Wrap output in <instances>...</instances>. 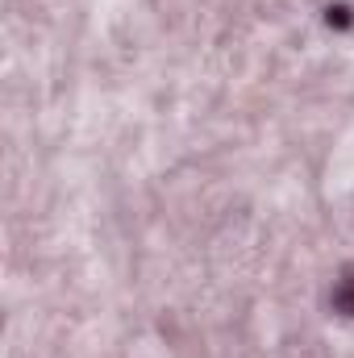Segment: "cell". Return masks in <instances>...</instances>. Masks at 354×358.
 Masks as SVG:
<instances>
[{
  "mask_svg": "<svg viewBox=\"0 0 354 358\" xmlns=\"http://www.w3.org/2000/svg\"><path fill=\"white\" fill-rule=\"evenodd\" d=\"M334 313H342V317H354V275H342L338 283H334Z\"/></svg>",
  "mask_w": 354,
  "mask_h": 358,
  "instance_id": "1",
  "label": "cell"
},
{
  "mask_svg": "<svg viewBox=\"0 0 354 358\" xmlns=\"http://www.w3.org/2000/svg\"><path fill=\"white\" fill-rule=\"evenodd\" d=\"M354 17H351V8L346 4H338V8H330V25H351Z\"/></svg>",
  "mask_w": 354,
  "mask_h": 358,
  "instance_id": "2",
  "label": "cell"
}]
</instances>
